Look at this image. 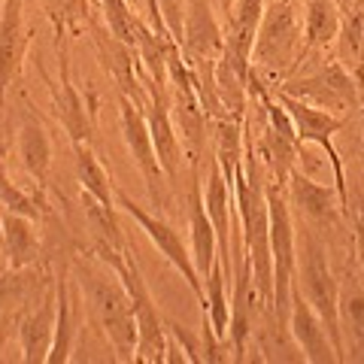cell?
<instances>
[{
    "label": "cell",
    "mask_w": 364,
    "mask_h": 364,
    "mask_svg": "<svg viewBox=\"0 0 364 364\" xmlns=\"http://www.w3.org/2000/svg\"><path fill=\"white\" fill-rule=\"evenodd\" d=\"M261 16H264V0H234L222 25L225 46L215 67L234 73L243 82H249V70H252V49H255Z\"/></svg>",
    "instance_id": "11"
},
{
    "label": "cell",
    "mask_w": 364,
    "mask_h": 364,
    "mask_svg": "<svg viewBox=\"0 0 364 364\" xmlns=\"http://www.w3.org/2000/svg\"><path fill=\"white\" fill-rule=\"evenodd\" d=\"M55 313H58V301H55V279L43 289L40 298H33L25 310L18 313V343H21V361L43 364L49 361L52 340H55Z\"/></svg>",
    "instance_id": "17"
},
{
    "label": "cell",
    "mask_w": 364,
    "mask_h": 364,
    "mask_svg": "<svg viewBox=\"0 0 364 364\" xmlns=\"http://www.w3.org/2000/svg\"><path fill=\"white\" fill-rule=\"evenodd\" d=\"M349 228H352V240H355V264L364 277V198H358L355 213H349Z\"/></svg>",
    "instance_id": "31"
},
{
    "label": "cell",
    "mask_w": 364,
    "mask_h": 364,
    "mask_svg": "<svg viewBox=\"0 0 364 364\" xmlns=\"http://www.w3.org/2000/svg\"><path fill=\"white\" fill-rule=\"evenodd\" d=\"M119 124H122L124 146H128L134 164H136V170H140L146 191H149L152 207L155 210H167L170 207V188L173 186H170V179L164 176L161 161H158L149 124H146V112L128 95H119Z\"/></svg>",
    "instance_id": "8"
},
{
    "label": "cell",
    "mask_w": 364,
    "mask_h": 364,
    "mask_svg": "<svg viewBox=\"0 0 364 364\" xmlns=\"http://www.w3.org/2000/svg\"><path fill=\"white\" fill-rule=\"evenodd\" d=\"M213 4H215V13L228 16V9H231V4H234V0H213Z\"/></svg>",
    "instance_id": "32"
},
{
    "label": "cell",
    "mask_w": 364,
    "mask_h": 364,
    "mask_svg": "<svg viewBox=\"0 0 364 364\" xmlns=\"http://www.w3.org/2000/svg\"><path fill=\"white\" fill-rule=\"evenodd\" d=\"M188 225H191V258H195V267L203 279L215 264V258H219V246H215V228L207 215V203H203L200 167H188Z\"/></svg>",
    "instance_id": "20"
},
{
    "label": "cell",
    "mask_w": 364,
    "mask_h": 364,
    "mask_svg": "<svg viewBox=\"0 0 364 364\" xmlns=\"http://www.w3.org/2000/svg\"><path fill=\"white\" fill-rule=\"evenodd\" d=\"M4 267H9V264H6V249H4V228H0V270Z\"/></svg>",
    "instance_id": "33"
},
{
    "label": "cell",
    "mask_w": 364,
    "mask_h": 364,
    "mask_svg": "<svg viewBox=\"0 0 364 364\" xmlns=\"http://www.w3.org/2000/svg\"><path fill=\"white\" fill-rule=\"evenodd\" d=\"M52 279L55 277L49 273L46 258L31 267H4L0 270V318L13 310L21 313L33 298H40Z\"/></svg>",
    "instance_id": "23"
},
{
    "label": "cell",
    "mask_w": 364,
    "mask_h": 364,
    "mask_svg": "<svg viewBox=\"0 0 364 364\" xmlns=\"http://www.w3.org/2000/svg\"><path fill=\"white\" fill-rule=\"evenodd\" d=\"M46 188H37L31 195V191L18 188L13 179L6 173V164L0 161V210H13L18 215H28V219L40 222L43 219V207H46V198H43Z\"/></svg>",
    "instance_id": "29"
},
{
    "label": "cell",
    "mask_w": 364,
    "mask_h": 364,
    "mask_svg": "<svg viewBox=\"0 0 364 364\" xmlns=\"http://www.w3.org/2000/svg\"><path fill=\"white\" fill-rule=\"evenodd\" d=\"M289 328L298 346L304 352V358L310 364H334L337 361V352L331 346V337H328L322 318L310 306V301L294 289L291 282V306H289Z\"/></svg>",
    "instance_id": "18"
},
{
    "label": "cell",
    "mask_w": 364,
    "mask_h": 364,
    "mask_svg": "<svg viewBox=\"0 0 364 364\" xmlns=\"http://www.w3.org/2000/svg\"><path fill=\"white\" fill-rule=\"evenodd\" d=\"M337 4H340V13H346V9H352L355 4H361V0H337Z\"/></svg>",
    "instance_id": "34"
},
{
    "label": "cell",
    "mask_w": 364,
    "mask_h": 364,
    "mask_svg": "<svg viewBox=\"0 0 364 364\" xmlns=\"http://www.w3.org/2000/svg\"><path fill=\"white\" fill-rule=\"evenodd\" d=\"M70 258V255H67ZM79 286L70 277V267L67 261L61 264V273L55 277V301H58V313H55V340H52V352H49V361L52 364H64L70 361V352L76 343V331H79Z\"/></svg>",
    "instance_id": "21"
},
{
    "label": "cell",
    "mask_w": 364,
    "mask_h": 364,
    "mask_svg": "<svg viewBox=\"0 0 364 364\" xmlns=\"http://www.w3.org/2000/svg\"><path fill=\"white\" fill-rule=\"evenodd\" d=\"M225 46V31L213 0H186V25H182L179 49L188 64L219 61Z\"/></svg>",
    "instance_id": "16"
},
{
    "label": "cell",
    "mask_w": 364,
    "mask_h": 364,
    "mask_svg": "<svg viewBox=\"0 0 364 364\" xmlns=\"http://www.w3.org/2000/svg\"><path fill=\"white\" fill-rule=\"evenodd\" d=\"M277 91H286L291 97H301L313 107H322L334 116L349 119L352 112L361 107V85L337 58L325 61L322 67H316L310 73H294L286 82H279Z\"/></svg>",
    "instance_id": "6"
},
{
    "label": "cell",
    "mask_w": 364,
    "mask_h": 364,
    "mask_svg": "<svg viewBox=\"0 0 364 364\" xmlns=\"http://www.w3.org/2000/svg\"><path fill=\"white\" fill-rule=\"evenodd\" d=\"M70 277L79 286V294L88 306L91 322L100 328L107 346L112 352V361L134 364L136 352V318L134 306L128 298V289L119 279V273L112 270L100 255L88 252H73L67 258Z\"/></svg>",
    "instance_id": "1"
},
{
    "label": "cell",
    "mask_w": 364,
    "mask_h": 364,
    "mask_svg": "<svg viewBox=\"0 0 364 364\" xmlns=\"http://www.w3.org/2000/svg\"><path fill=\"white\" fill-rule=\"evenodd\" d=\"M0 349H4V334H0Z\"/></svg>",
    "instance_id": "36"
},
{
    "label": "cell",
    "mask_w": 364,
    "mask_h": 364,
    "mask_svg": "<svg viewBox=\"0 0 364 364\" xmlns=\"http://www.w3.org/2000/svg\"><path fill=\"white\" fill-rule=\"evenodd\" d=\"M340 21L343 16H340L337 0H304V61L334 46Z\"/></svg>",
    "instance_id": "25"
},
{
    "label": "cell",
    "mask_w": 364,
    "mask_h": 364,
    "mask_svg": "<svg viewBox=\"0 0 364 364\" xmlns=\"http://www.w3.org/2000/svg\"><path fill=\"white\" fill-rule=\"evenodd\" d=\"M18 95V122H16V152L21 167L28 170V176L33 179L37 188L49 186V167H52V140L46 134L43 122L37 116V109L28 100L25 88H16Z\"/></svg>",
    "instance_id": "14"
},
{
    "label": "cell",
    "mask_w": 364,
    "mask_h": 364,
    "mask_svg": "<svg viewBox=\"0 0 364 364\" xmlns=\"http://www.w3.org/2000/svg\"><path fill=\"white\" fill-rule=\"evenodd\" d=\"M100 13H104V25L116 33L122 43H128V46H134V49H136L143 18L134 13L128 0H100Z\"/></svg>",
    "instance_id": "30"
},
{
    "label": "cell",
    "mask_w": 364,
    "mask_h": 364,
    "mask_svg": "<svg viewBox=\"0 0 364 364\" xmlns=\"http://www.w3.org/2000/svg\"><path fill=\"white\" fill-rule=\"evenodd\" d=\"M88 31H91V40H95L100 64H104L107 73L116 79L119 95H128L131 100H136V104L143 107L146 88L140 82V55H136V49L128 43H122L116 33H112L107 25H100L97 18H91Z\"/></svg>",
    "instance_id": "15"
},
{
    "label": "cell",
    "mask_w": 364,
    "mask_h": 364,
    "mask_svg": "<svg viewBox=\"0 0 364 364\" xmlns=\"http://www.w3.org/2000/svg\"><path fill=\"white\" fill-rule=\"evenodd\" d=\"M37 225L28 215H18L13 210H0V228H4V249L9 267H31L43 261V240L37 234Z\"/></svg>",
    "instance_id": "24"
},
{
    "label": "cell",
    "mask_w": 364,
    "mask_h": 364,
    "mask_svg": "<svg viewBox=\"0 0 364 364\" xmlns=\"http://www.w3.org/2000/svg\"><path fill=\"white\" fill-rule=\"evenodd\" d=\"M31 46L25 28V0H4L0 4V116L6 109L9 91L21 85V67Z\"/></svg>",
    "instance_id": "13"
},
{
    "label": "cell",
    "mask_w": 364,
    "mask_h": 364,
    "mask_svg": "<svg viewBox=\"0 0 364 364\" xmlns=\"http://www.w3.org/2000/svg\"><path fill=\"white\" fill-rule=\"evenodd\" d=\"M0 4H4V0H0Z\"/></svg>",
    "instance_id": "38"
},
{
    "label": "cell",
    "mask_w": 364,
    "mask_h": 364,
    "mask_svg": "<svg viewBox=\"0 0 364 364\" xmlns=\"http://www.w3.org/2000/svg\"><path fill=\"white\" fill-rule=\"evenodd\" d=\"M73 164H76V179L85 195H91L97 203H104L107 210H119L116 186H112L107 167L100 164L95 149H91V143H73Z\"/></svg>",
    "instance_id": "26"
},
{
    "label": "cell",
    "mask_w": 364,
    "mask_h": 364,
    "mask_svg": "<svg viewBox=\"0 0 364 364\" xmlns=\"http://www.w3.org/2000/svg\"><path fill=\"white\" fill-rule=\"evenodd\" d=\"M298 264H294V289H298L310 306L322 318L337 361H346L343 331H340V310H337V277L328 264V243L325 237L310 225H301L298 231Z\"/></svg>",
    "instance_id": "3"
},
{
    "label": "cell",
    "mask_w": 364,
    "mask_h": 364,
    "mask_svg": "<svg viewBox=\"0 0 364 364\" xmlns=\"http://www.w3.org/2000/svg\"><path fill=\"white\" fill-rule=\"evenodd\" d=\"M228 277L222 261L215 258V264L203 277V291H207V313L203 318H210V328L219 340H228V328H231V304H228Z\"/></svg>",
    "instance_id": "28"
},
{
    "label": "cell",
    "mask_w": 364,
    "mask_h": 364,
    "mask_svg": "<svg viewBox=\"0 0 364 364\" xmlns=\"http://www.w3.org/2000/svg\"><path fill=\"white\" fill-rule=\"evenodd\" d=\"M167 88H170V116L179 131L182 149H186V164L188 167H200V161L207 158V128H210V116L203 109L198 88H195V76L191 67L186 64L179 46L167 52Z\"/></svg>",
    "instance_id": "5"
},
{
    "label": "cell",
    "mask_w": 364,
    "mask_h": 364,
    "mask_svg": "<svg viewBox=\"0 0 364 364\" xmlns=\"http://www.w3.org/2000/svg\"><path fill=\"white\" fill-rule=\"evenodd\" d=\"M43 13L55 31L58 52H67V43L79 37L91 25V18H95L91 0H43Z\"/></svg>",
    "instance_id": "27"
},
{
    "label": "cell",
    "mask_w": 364,
    "mask_h": 364,
    "mask_svg": "<svg viewBox=\"0 0 364 364\" xmlns=\"http://www.w3.org/2000/svg\"><path fill=\"white\" fill-rule=\"evenodd\" d=\"M270 91H273V97L286 107L289 119L294 124V134H298V140L304 146L316 143V146H322V149L328 152V161H331V170H334L337 198H340V203H343V210L352 213L349 210L352 198H349V186H346V167H343V158H340V152L334 149V136L346 128V119L334 116V112H328L322 107L306 104V100H301V97H291V95H286V91H277V88H270Z\"/></svg>",
    "instance_id": "7"
},
{
    "label": "cell",
    "mask_w": 364,
    "mask_h": 364,
    "mask_svg": "<svg viewBox=\"0 0 364 364\" xmlns=\"http://www.w3.org/2000/svg\"><path fill=\"white\" fill-rule=\"evenodd\" d=\"M58 58H61V79H55L37 58V70L43 76L46 88H49L55 119L61 122V128L70 136V143H91V136H95V109H88L85 97L79 95V88L73 85L70 67H67V52H58Z\"/></svg>",
    "instance_id": "12"
},
{
    "label": "cell",
    "mask_w": 364,
    "mask_h": 364,
    "mask_svg": "<svg viewBox=\"0 0 364 364\" xmlns=\"http://www.w3.org/2000/svg\"><path fill=\"white\" fill-rule=\"evenodd\" d=\"M337 310L343 346L346 352H352L349 358H364V277L358 264H346L343 277L337 279Z\"/></svg>",
    "instance_id": "19"
},
{
    "label": "cell",
    "mask_w": 364,
    "mask_h": 364,
    "mask_svg": "<svg viewBox=\"0 0 364 364\" xmlns=\"http://www.w3.org/2000/svg\"><path fill=\"white\" fill-rule=\"evenodd\" d=\"M116 203H119L122 213H128L131 219L140 225V231L149 237L158 252L170 261V267H173L179 277L186 279V286L191 289V294H195L198 304H200V313H207V291H203V279H200V273L195 267V258H191L188 246L182 243V237H179L176 228L170 222H164V215L146 213L140 203H134V198L128 195V191H122V188H116Z\"/></svg>",
    "instance_id": "9"
},
{
    "label": "cell",
    "mask_w": 364,
    "mask_h": 364,
    "mask_svg": "<svg viewBox=\"0 0 364 364\" xmlns=\"http://www.w3.org/2000/svg\"><path fill=\"white\" fill-rule=\"evenodd\" d=\"M264 4H270V0H264Z\"/></svg>",
    "instance_id": "37"
},
{
    "label": "cell",
    "mask_w": 364,
    "mask_h": 364,
    "mask_svg": "<svg viewBox=\"0 0 364 364\" xmlns=\"http://www.w3.org/2000/svg\"><path fill=\"white\" fill-rule=\"evenodd\" d=\"M361 116H364V85H361ZM361 161H364V136H361Z\"/></svg>",
    "instance_id": "35"
},
{
    "label": "cell",
    "mask_w": 364,
    "mask_h": 364,
    "mask_svg": "<svg viewBox=\"0 0 364 364\" xmlns=\"http://www.w3.org/2000/svg\"><path fill=\"white\" fill-rule=\"evenodd\" d=\"M95 255H100L107 264L119 273V279L128 289V298L134 306L136 318V352L134 364H164L167 358V322L158 313V304L152 298L149 286L143 279V270L136 264V258L131 249H91Z\"/></svg>",
    "instance_id": "4"
},
{
    "label": "cell",
    "mask_w": 364,
    "mask_h": 364,
    "mask_svg": "<svg viewBox=\"0 0 364 364\" xmlns=\"http://www.w3.org/2000/svg\"><path fill=\"white\" fill-rule=\"evenodd\" d=\"M304 67V0H270L258 25L252 70L277 88Z\"/></svg>",
    "instance_id": "2"
},
{
    "label": "cell",
    "mask_w": 364,
    "mask_h": 364,
    "mask_svg": "<svg viewBox=\"0 0 364 364\" xmlns=\"http://www.w3.org/2000/svg\"><path fill=\"white\" fill-rule=\"evenodd\" d=\"M249 343L255 346L252 352H258V361H306L289 322L279 318L273 313V306H267V304L261 306Z\"/></svg>",
    "instance_id": "22"
},
{
    "label": "cell",
    "mask_w": 364,
    "mask_h": 364,
    "mask_svg": "<svg viewBox=\"0 0 364 364\" xmlns=\"http://www.w3.org/2000/svg\"><path fill=\"white\" fill-rule=\"evenodd\" d=\"M286 195H289L291 210H298L301 219L310 228H316L318 234H325V231L343 234L346 231L349 213L343 210V203H340L337 188L322 186V182H316L313 176H306L294 167L286 179Z\"/></svg>",
    "instance_id": "10"
}]
</instances>
